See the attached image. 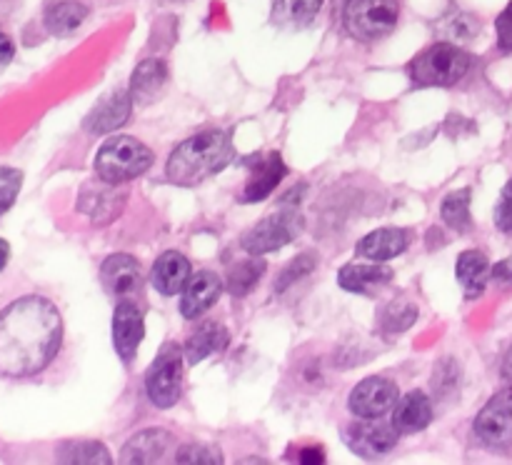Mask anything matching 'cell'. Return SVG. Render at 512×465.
Masks as SVG:
<instances>
[{"mask_svg":"<svg viewBox=\"0 0 512 465\" xmlns=\"http://www.w3.org/2000/svg\"><path fill=\"white\" fill-rule=\"evenodd\" d=\"M63 343V318L43 295H23L0 310V375L30 378L53 363Z\"/></svg>","mask_w":512,"mask_h":465,"instance_id":"obj_1","label":"cell"},{"mask_svg":"<svg viewBox=\"0 0 512 465\" xmlns=\"http://www.w3.org/2000/svg\"><path fill=\"white\" fill-rule=\"evenodd\" d=\"M233 140L223 130H205L183 140L170 153L165 173L178 185H198L210 175L220 173L233 160Z\"/></svg>","mask_w":512,"mask_h":465,"instance_id":"obj_2","label":"cell"},{"mask_svg":"<svg viewBox=\"0 0 512 465\" xmlns=\"http://www.w3.org/2000/svg\"><path fill=\"white\" fill-rule=\"evenodd\" d=\"M150 165H153L150 148L140 140L130 138V135L108 138L100 145L98 155H95V173H98L100 180L113 185L138 178Z\"/></svg>","mask_w":512,"mask_h":465,"instance_id":"obj_3","label":"cell"},{"mask_svg":"<svg viewBox=\"0 0 512 465\" xmlns=\"http://www.w3.org/2000/svg\"><path fill=\"white\" fill-rule=\"evenodd\" d=\"M470 55L453 43H435L410 63V78L415 85H455L470 70Z\"/></svg>","mask_w":512,"mask_h":465,"instance_id":"obj_4","label":"cell"},{"mask_svg":"<svg viewBox=\"0 0 512 465\" xmlns=\"http://www.w3.org/2000/svg\"><path fill=\"white\" fill-rule=\"evenodd\" d=\"M400 18L398 0H348L343 23L353 38L373 43L395 30Z\"/></svg>","mask_w":512,"mask_h":465,"instance_id":"obj_5","label":"cell"},{"mask_svg":"<svg viewBox=\"0 0 512 465\" xmlns=\"http://www.w3.org/2000/svg\"><path fill=\"white\" fill-rule=\"evenodd\" d=\"M145 390L158 408H173L178 403L183 393V353L178 345H163L158 358L145 373Z\"/></svg>","mask_w":512,"mask_h":465,"instance_id":"obj_6","label":"cell"},{"mask_svg":"<svg viewBox=\"0 0 512 465\" xmlns=\"http://www.w3.org/2000/svg\"><path fill=\"white\" fill-rule=\"evenodd\" d=\"M473 430L485 448L498 453L512 448V385H505L485 403L475 418Z\"/></svg>","mask_w":512,"mask_h":465,"instance_id":"obj_7","label":"cell"},{"mask_svg":"<svg viewBox=\"0 0 512 465\" xmlns=\"http://www.w3.org/2000/svg\"><path fill=\"white\" fill-rule=\"evenodd\" d=\"M300 228H303V220H300V215L295 210H280V213L265 215L258 225H253L243 235L240 245L250 255L273 253V250H280L288 243H293Z\"/></svg>","mask_w":512,"mask_h":465,"instance_id":"obj_8","label":"cell"},{"mask_svg":"<svg viewBox=\"0 0 512 465\" xmlns=\"http://www.w3.org/2000/svg\"><path fill=\"white\" fill-rule=\"evenodd\" d=\"M398 435L393 423H383L380 418H360L345 428V443L360 458L375 460L398 445Z\"/></svg>","mask_w":512,"mask_h":465,"instance_id":"obj_9","label":"cell"},{"mask_svg":"<svg viewBox=\"0 0 512 465\" xmlns=\"http://www.w3.org/2000/svg\"><path fill=\"white\" fill-rule=\"evenodd\" d=\"M395 403H398V385L380 375L355 385L348 400L350 413L358 418H383L390 408H395Z\"/></svg>","mask_w":512,"mask_h":465,"instance_id":"obj_10","label":"cell"},{"mask_svg":"<svg viewBox=\"0 0 512 465\" xmlns=\"http://www.w3.org/2000/svg\"><path fill=\"white\" fill-rule=\"evenodd\" d=\"M143 335V310L133 300H120L113 315V345L118 350V358L125 365L133 363L135 353H138L140 343H143Z\"/></svg>","mask_w":512,"mask_h":465,"instance_id":"obj_11","label":"cell"},{"mask_svg":"<svg viewBox=\"0 0 512 465\" xmlns=\"http://www.w3.org/2000/svg\"><path fill=\"white\" fill-rule=\"evenodd\" d=\"M133 95L130 90H113V93L105 95L98 105L88 113L83 128L90 135H105L118 130L120 125L128 123L130 113H133Z\"/></svg>","mask_w":512,"mask_h":465,"instance_id":"obj_12","label":"cell"},{"mask_svg":"<svg viewBox=\"0 0 512 465\" xmlns=\"http://www.w3.org/2000/svg\"><path fill=\"white\" fill-rule=\"evenodd\" d=\"M220 293H223V283L213 270H200V273L190 275L188 283L183 288V298H180V313L183 318L195 320L213 308L218 303Z\"/></svg>","mask_w":512,"mask_h":465,"instance_id":"obj_13","label":"cell"},{"mask_svg":"<svg viewBox=\"0 0 512 465\" xmlns=\"http://www.w3.org/2000/svg\"><path fill=\"white\" fill-rule=\"evenodd\" d=\"M288 168H285L283 158L278 153L263 155V158H255L250 163V178L245 183L243 200L245 203H258L265 200L275 188L280 185V180L285 178Z\"/></svg>","mask_w":512,"mask_h":465,"instance_id":"obj_14","label":"cell"},{"mask_svg":"<svg viewBox=\"0 0 512 465\" xmlns=\"http://www.w3.org/2000/svg\"><path fill=\"white\" fill-rule=\"evenodd\" d=\"M100 280L105 290L115 298H130L140 288V265L133 255L115 253L100 268Z\"/></svg>","mask_w":512,"mask_h":465,"instance_id":"obj_15","label":"cell"},{"mask_svg":"<svg viewBox=\"0 0 512 465\" xmlns=\"http://www.w3.org/2000/svg\"><path fill=\"white\" fill-rule=\"evenodd\" d=\"M393 278V268L378 260H368V263H348L340 268L338 283L340 288L350 290V293L368 295L370 290L383 288Z\"/></svg>","mask_w":512,"mask_h":465,"instance_id":"obj_16","label":"cell"},{"mask_svg":"<svg viewBox=\"0 0 512 465\" xmlns=\"http://www.w3.org/2000/svg\"><path fill=\"white\" fill-rule=\"evenodd\" d=\"M408 230L403 228H380L373 230V233L365 235L363 240L355 248V255L358 258L378 260V263H385L390 258H398L400 253L408 250Z\"/></svg>","mask_w":512,"mask_h":465,"instance_id":"obj_17","label":"cell"},{"mask_svg":"<svg viewBox=\"0 0 512 465\" xmlns=\"http://www.w3.org/2000/svg\"><path fill=\"white\" fill-rule=\"evenodd\" d=\"M150 278H153V285L158 293L178 295L190 278L188 258L183 253H178V250H168V253H163L155 260Z\"/></svg>","mask_w":512,"mask_h":465,"instance_id":"obj_18","label":"cell"},{"mask_svg":"<svg viewBox=\"0 0 512 465\" xmlns=\"http://www.w3.org/2000/svg\"><path fill=\"white\" fill-rule=\"evenodd\" d=\"M430 420H433V403L420 390L403 395L395 403L393 425L398 428V433H418V430L428 428Z\"/></svg>","mask_w":512,"mask_h":465,"instance_id":"obj_19","label":"cell"},{"mask_svg":"<svg viewBox=\"0 0 512 465\" xmlns=\"http://www.w3.org/2000/svg\"><path fill=\"white\" fill-rule=\"evenodd\" d=\"M170 443L173 438L165 430H143L125 443L123 463H160L163 455L168 453Z\"/></svg>","mask_w":512,"mask_h":465,"instance_id":"obj_20","label":"cell"},{"mask_svg":"<svg viewBox=\"0 0 512 465\" xmlns=\"http://www.w3.org/2000/svg\"><path fill=\"white\" fill-rule=\"evenodd\" d=\"M110 185L113 183H105L103 180V188L88 185V188L83 190V195H80V210H83L90 220H95V223H110L125 203L123 195H120L118 190H110Z\"/></svg>","mask_w":512,"mask_h":465,"instance_id":"obj_21","label":"cell"},{"mask_svg":"<svg viewBox=\"0 0 512 465\" xmlns=\"http://www.w3.org/2000/svg\"><path fill=\"white\" fill-rule=\"evenodd\" d=\"M228 330L220 323H203L193 335L188 338V345H185V358H188L190 365L203 363L208 355L223 353L228 348Z\"/></svg>","mask_w":512,"mask_h":465,"instance_id":"obj_22","label":"cell"},{"mask_svg":"<svg viewBox=\"0 0 512 465\" xmlns=\"http://www.w3.org/2000/svg\"><path fill=\"white\" fill-rule=\"evenodd\" d=\"M455 275H458L460 285L465 290V298L475 300L478 295H483L485 285H488L490 278V263L480 250H465L458 258V265H455Z\"/></svg>","mask_w":512,"mask_h":465,"instance_id":"obj_23","label":"cell"},{"mask_svg":"<svg viewBox=\"0 0 512 465\" xmlns=\"http://www.w3.org/2000/svg\"><path fill=\"white\" fill-rule=\"evenodd\" d=\"M165 80H168V68H165L163 60H143V63L135 68L133 80H130V95H133L135 103H150V100L163 90Z\"/></svg>","mask_w":512,"mask_h":465,"instance_id":"obj_24","label":"cell"},{"mask_svg":"<svg viewBox=\"0 0 512 465\" xmlns=\"http://www.w3.org/2000/svg\"><path fill=\"white\" fill-rule=\"evenodd\" d=\"M88 18V8L78 0H60V3H53L48 10H45V28L53 35L63 38V35L75 33L80 25Z\"/></svg>","mask_w":512,"mask_h":465,"instance_id":"obj_25","label":"cell"},{"mask_svg":"<svg viewBox=\"0 0 512 465\" xmlns=\"http://www.w3.org/2000/svg\"><path fill=\"white\" fill-rule=\"evenodd\" d=\"M323 8V0H273V23L280 28H305Z\"/></svg>","mask_w":512,"mask_h":465,"instance_id":"obj_26","label":"cell"},{"mask_svg":"<svg viewBox=\"0 0 512 465\" xmlns=\"http://www.w3.org/2000/svg\"><path fill=\"white\" fill-rule=\"evenodd\" d=\"M265 273V260L260 255H253L248 260H240L228 270V293L233 298H245L253 293L255 285L260 283V275Z\"/></svg>","mask_w":512,"mask_h":465,"instance_id":"obj_27","label":"cell"},{"mask_svg":"<svg viewBox=\"0 0 512 465\" xmlns=\"http://www.w3.org/2000/svg\"><path fill=\"white\" fill-rule=\"evenodd\" d=\"M110 453L105 445L95 440H70L58 448V463H88V465H108Z\"/></svg>","mask_w":512,"mask_h":465,"instance_id":"obj_28","label":"cell"},{"mask_svg":"<svg viewBox=\"0 0 512 465\" xmlns=\"http://www.w3.org/2000/svg\"><path fill=\"white\" fill-rule=\"evenodd\" d=\"M440 215H443L445 223L450 225L458 233H465L473 225V218H470V190H455L448 198L443 200V208H440Z\"/></svg>","mask_w":512,"mask_h":465,"instance_id":"obj_29","label":"cell"},{"mask_svg":"<svg viewBox=\"0 0 512 465\" xmlns=\"http://www.w3.org/2000/svg\"><path fill=\"white\" fill-rule=\"evenodd\" d=\"M415 320H418V305H413L410 300H393V303L383 310L380 330H383L385 335L403 333V330H408Z\"/></svg>","mask_w":512,"mask_h":465,"instance_id":"obj_30","label":"cell"},{"mask_svg":"<svg viewBox=\"0 0 512 465\" xmlns=\"http://www.w3.org/2000/svg\"><path fill=\"white\" fill-rule=\"evenodd\" d=\"M315 265H318V258H315L313 253L298 255V258H295L293 263H290L288 268H285L283 273H280V280H278V283H275V290H278V293L288 290L290 285L298 283L300 278H305V275H308V273H313Z\"/></svg>","mask_w":512,"mask_h":465,"instance_id":"obj_31","label":"cell"},{"mask_svg":"<svg viewBox=\"0 0 512 465\" xmlns=\"http://www.w3.org/2000/svg\"><path fill=\"white\" fill-rule=\"evenodd\" d=\"M23 185V173L15 168H0V215L13 208Z\"/></svg>","mask_w":512,"mask_h":465,"instance_id":"obj_32","label":"cell"},{"mask_svg":"<svg viewBox=\"0 0 512 465\" xmlns=\"http://www.w3.org/2000/svg\"><path fill=\"white\" fill-rule=\"evenodd\" d=\"M175 463H208L218 465L220 463V450L210 448L203 443H188L175 453Z\"/></svg>","mask_w":512,"mask_h":465,"instance_id":"obj_33","label":"cell"},{"mask_svg":"<svg viewBox=\"0 0 512 465\" xmlns=\"http://www.w3.org/2000/svg\"><path fill=\"white\" fill-rule=\"evenodd\" d=\"M495 225H498L500 230H505V233H512V178L503 188L498 208H495Z\"/></svg>","mask_w":512,"mask_h":465,"instance_id":"obj_34","label":"cell"},{"mask_svg":"<svg viewBox=\"0 0 512 465\" xmlns=\"http://www.w3.org/2000/svg\"><path fill=\"white\" fill-rule=\"evenodd\" d=\"M495 30H498L500 50L512 53V3H508V8L498 15V20H495Z\"/></svg>","mask_w":512,"mask_h":465,"instance_id":"obj_35","label":"cell"},{"mask_svg":"<svg viewBox=\"0 0 512 465\" xmlns=\"http://www.w3.org/2000/svg\"><path fill=\"white\" fill-rule=\"evenodd\" d=\"M490 275H493V280L500 288H512V258L500 260V263L490 270Z\"/></svg>","mask_w":512,"mask_h":465,"instance_id":"obj_36","label":"cell"},{"mask_svg":"<svg viewBox=\"0 0 512 465\" xmlns=\"http://www.w3.org/2000/svg\"><path fill=\"white\" fill-rule=\"evenodd\" d=\"M15 55V48H13V40L8 38V35L3 33V28H0V68H5V65L13 60Z\"/></svg>","mask_w":512,"mask_h":465,"instance_id":"obj_37","label":"cell"},{"mask_svg":"<svg viewBox=\"0 0 512 465\" xmlns=\"http://www.w3.org/2000/svg\"><path fill=\"white\" fill-rule=\"evenodd\" d=\"M325 455L320 448H305L300 450V463H323Z\"/></svg>","mask_w":512,"mask_h":465,"instance_id":"obj_38","label":"cell"},{"mask_svg":"<svg viewBox=\"0 0 512 465\" xmlns=\"http://www.w3.org/2000/svg\"><path fill=\"white\" fill-rule=\"evenodd\" d=\"M500 373H503L505 383L512 385V345L508 350H505V358H503V365H500Z\"/></svg>","mask_w":512,"mask_h":465,"instance_id":"obj_39","label":"cell"},{"mask_svg":"<svg viewBox=\"0 0 512 465\" xmlns=\"http://www.w3.org/2000/svg\"><path fill=\"white\" fill-rule=\"evenodd\" d=\"M8 260H10V245L5 243L3 238H0V270H3L5 265H8Z\"/></svg>","mask_w":512,"mask_h":465,"instance_id":"obj_40","label":"cell"},{"mask_svg":"<svg viewBox=\"0 0 512 465\" xmlns=\"http://www.w3.org/2000/svg\"><path fill=\"white\" fill-rule=\"evenodd\" d=\"M175 3H183V0H175Z\"/></svg>","mask_w":512,"mask_h":465,"instance_id":"obj_41","label":"cell"}]
</instances>
